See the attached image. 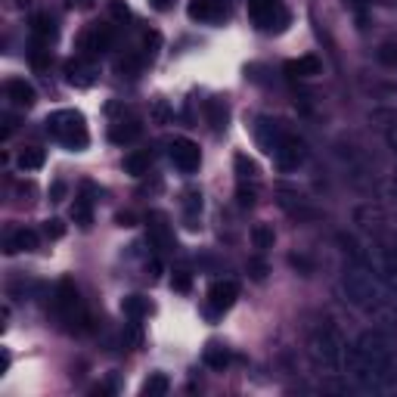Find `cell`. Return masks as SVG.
<instances>
[{
	"mask_svg": "<svg viewBox=\"0 0 397 397\" xmlns=\"http://www.w3.org/2000/svg\"><path fill=\"white\" fill-rule=\"evenodd\" d=\"M43 124H47V134L53 136L56 143H62L65 149H72V152H81V149H87V143H90L84 115H81L78 109H59V112H53V115H47Z\"/></svg>",
	"mask_w": 397,
	"mask_h": 397,
	"instance_id": "cell-1",
	"label": "cell"
},
{
	"mask_svg": "<svg viewBox=\"0 0 397 397\" xmlns=\"http://www.w3.org/2000/svg\"><path fill=\"white\" fill-rule=\"evenodd\" d=\"M53 310L62 323H65L68 332L74 329H84L87 323V314H84V304H81V295H78V285H74L72 276H62L56 283V292H53Z\"/></svg>",
	"mask_w": 397,
	"mask_h": 397,
	"instance_id": "cell-2",
	"label": "cell"
},
{
	"mask_svg": "<svg viewBox=\"0 0 397 397\" xmlns=\"http://www.w3.org/2000/svg\"><path fill=\"white\" fill-rule=\"evenodd\" d=\"M248 16L261 31H283L289 25V10L283 0H248Z\"/></svg>",
	"mask_w": 397,
	"mask_h": 397,
	"instance_id": "cell-3",
	"label": "cell"
},
{
	"mask_svg": "<svg viewBox=\"0 0 397 397\" xmlns=\"http://www.w3.org/2000/svg\"><path fill=\"white\" fill-rule=\"evenodd\" d=\"M112 43H115V31H112V25L96 22L78 37V50H81L78 56H84V59H96V56H103L105 50H112Z\"/></svg>",
	"mask_w": 397,
	"mask_h": 397,
	"instance_id": "cell-4",
	"label": "cell"
},
{
	"mask_svg": "<svg viewBox=\"0 0 397 397\" xmlns=\"http://www.w3.org/2000/svg\"><path fill=\"white\" fill-rule=\"evenodd\" d=\"M236 298H239V285H236L233 279H217V283H211V289H208V307H205L208 320L223 316L236 304Z\"/></svg>",
	"mask_w": 397,
	"mask_h": 397,
	"instance_id": "cell-5",
	"label": "cell"
},
{
	"mask_svg": "<svg viewBox=\"0 0 397 397\" xmlns=\"http://www.w3.org/2000/svg\"><path fill=\"white\" fill-rule=\"evenodd\" d=\"M171 161L174 167H177L180 174H196L198 165H202V152H198V146L192 140H186V136H177V140L171 143Z\"/></svg>",
	"mask_w": 397,
	"mask_h": 397,
	"instance_id": "cell-6",
	"label": "cell"
},
{
	"mask_svg": "<svg viewBox=\"0 0 397 397\" xmlns=\"http://www.w3.org/2000/svg\"><path fill=\"white\" fill-rule=\"evenodd\" d=\"M149 242H152V248L159 254H171L174 248V233H171V223H167L165 214H149Z\"/></svg>",
	"mask_w": 397,
	"mask_h": 397,
	"instance_id": "cell-7",
	"label": "cell"
},
{
	"mask_svg": "<svg viewBox=\"0 0 397 397\" xmlns=\"http://www.w3.org/2000/svg\"><path fill=\"white\" fill-rule=\"evenodd\" d=\"M192 22H202V25H214L227 16V3L223 0H190L186 6Z\"/></svg>",
	"mask_w": 397,
	"mask_h": 397,
	"instance_id": "cell-8",
	"label": "cell"
},
{
	"mask_svg": "<svg viewBox=\"0 0 397 397\" xmlns=\"http://www.w3.org/2000/svg\"><path fill=\"white\" fill-rule=\"evenodd\" d=\"M273 159H276V165L283 167V171H292V167H298L304 161V143L298 140V136L285 134L283 140H279L276 152H273Z\"/></svg>",
	"mask_w": 397,
	"mask_h": 397,
	"instance_id": "cell-9",
	"label": "cell"
},
{
	"mask_svg": "<svg viewBox=\"0 0 397 397\" xmlns=\"http://www.w3.org/2000/svg\"><path fill=\"white\" fill-rule=\"evenodd\" d=\"M65 78H68V84H74V87H90L93 81H96V65H93V59L74 56V59L65 62Z\"/></svg>",
	"mask_w": 397,
	"mask_h": 397,
	"instance_id": "cell-10",
	"label": "cell"
},
{
	"mask_svg": "<svg viewBox=\"0 0 397 397\" xmlns=\"http://www.w3.org/2000/svg\"><path fill=\"white\" fill-rule=\"evenodd\" d=\"M3 90H6V99H10L12 105H19V109H31V105L37 103V90L25 78H10L3 84Z\"/></svg>",
	"mask_w": 397,
	"mask_h": 397,
	"instance_id": "cell-11",
	"label": "cell"
},
{
	"mask_svg": "<svg viewBox=\"0 0 397 397\" xmlns=\"http://www.w3.org/2000/svg\"><path fill=\"white\" fill-rule=\"evenodd\" d=\"M90 196H96V186L84 183L81 186V196L74 198V205H72V221L78 223V227H90L93 223V202H96V198H90Z\"/></svg>",
	"mask_w": 397,
	"mask_h": 397,
	"instance_id": "cell-12",
	"label": "cell"
},
{
	"mask_svg": "<svg viewBox=\"0 0 397 397\" xmlns=\"http://www.w3.org/2000/svg\"><path fill=\"white\" fill-rule=\"evenodd\" d=\"M37 233L31 227H19V230H12L10 236H6V242H3V252L6 254H19V252H34L37 248Z\"/></svg>",
	"mask_w": 397,
	"mask_h": 397,
	"instance_id": "cell-13",
	"label": "cell"
},
{
	"mask_svg": "<svg viewBox=\"0 0 397 397\" xmlns=\"http://www.w3.org/2000/svg\"><path fill=\"white\" fill-rule=\"evenodd\" d=\"M320 72H323V62H320V56H314V53H304V56H298V59L285 62V74H289V78H316Z\"/></svg>",
	"mask_w": 397,
	"mask_h": 397,
	"instance_id": "cell-14",
	"label": "cell"
},
{
	"mask_svg": "<svg viewBox=\"0 0 397 397\" xmlns=\"http://www.w3.org/2000/svg\"><path fill=\"white\" fill-rule=\"evenodd\" d=\"M140 134H143V124L140 121H134V118H128V121H115L109 128V140L115 143V146H128V143H134V140H140Z\"/></svg>",
	"mask_w": 397,
	"mask_h": 397,
	"instance_id": "cell-15",
	"label": "cell"
},
{
	"mask_svg": "<svg viewBox=\"0 0 397 397\" xmlns=\"http://www.w3.org/2000/svg\"><path fill=\"white\" fill-rule=\"evenodd\" d=\"M205 118H208V124H211V130H214V134L227 130V124H230V105H227V99H208V103H205Z\"/></svg>",
	"mask_w": 397,
	"mask_h": 397,
	"instance_id": "cell-16",
	"label": "cell"
},
{
	"mask_svg": "<svg viewBox=\"0 0 397 397\" xmlns=\"http://www.w3.org/2000/svg\"><path fill=\"white\" fill-rule=\"evenodd\" d=\"M283 128H279L276 121H261L258 124V146L264 149L267 155H273L276 152V146H279V140H283Z\"/></svg>",
	"mask_w": 397,
	"mask_h": 397,
	"instance_id": "cell-17",
	"label": "cell"
},
{
	"mask_svg": "<svg viewBox=\"0 0 397 397\" xmlns=\"http://www.w3.org/2000/svg\"><path fill=\"white\" fill-rule=\"evenodd\" d=\"M56 19L47 16V12H37L34 19H31V37H34L37 43H50L56 37Z\"/></svg>",
	"mask_w": 397,
	"mask_h": 397,
	"instance_id": "cell-18",
	"label": "cell"
},
{
	"mask_svg": "<svg viewBox=\"0 0 397 397\" xmlns=\"http://www.w3.org/2000/svg\"><path fill=\"white\" fill-rule=\"evenodd\" d=\"M149 165H152V155H149L146 149H136V152H130L128 159H124V174H130V177H146Z\"/></svg>",
	"mask_w": 397,
	"mask_h": 397,
	"instance_id": "cell-19",
	"label": "cell"
},
{
	"mask_svg": "<svg viewBox=\"0 0 397 397\" xmlns=\"http://www.w3.org/2000/svg\"><path fill=\"white\" fill-rule=\"evenodd\" d=\"M202 360H205V366H208V369H227L230 351L223 345H217V341H208V345H205V351H202Z\"/></svg>",
	"mask_w": 397,
	"mask_h": 397,
	"instance_id": "cell-20",
	"label": "cell"
},
{
	"mask_svg": "<svg viewBox=\"0 0 397 397\" xmlns=\"http://www.w3.org/2000/svg\"><path fill=\"white\" fill-rule=\"evenodd\" d=\"M149 310H152V304L143 295H128L121 301V314L128 316V320H143V316H149Z\"/></svg>",
	"mask_w": 397,
	"mask_h": 397,
	"instance_id": "cell-21",
	"label": "cell"
},
{
	"mask_svg": "<svg viewBox=\"0 0 397 397\" xmlns=\"http://www.w3.org/2000/svg\"><path fill=\"white\" fill-rule=\"evenodd\" d=\"M43 161H47V152H43L41 146H25L22 152H19L16 165L22 167V171H41Z\"/></svg>",
	"mask_w": 397,
	"mask_h": 397,
	"instance_id": "cell-22",
	"label": "cell"
},
{
	"mask_svg": "<svg viewBox=\"0 0 397 397\" xmlns=\"http://www.w3.org/2000/svg\"><path fill=\"white\" fill-rule=\"evenodd\" d=\"M143 53H124V56H118L115 59V72L121 74V78H136L140 74V68H143Z\"/></svg>",
	"mask_w": 397,
	"mask_h": 397,
	"instance_id": "cell-23",
	"label": "cell"
},
{
	"mask_svg": "<svg viewBox=\"0 0 397 397\" xmlns=\"http://www.w3.org/2000/svg\"><path fill=\"white\" fill-rule=\"evenodd\" d=\"M167 391H171V382H167L165 372H152V376L143 382L140 394H143V397H165Z\"/></svg>",
	"mask_w": 397,
	"mask_h": 397,
	"instance_id": "cell-24",
	"label": "cell"
},
{
	"mask_svg": "<svg viewBox=\"0 0 397 397\" xmlns=\"http://www.w3.org/2000/svg\"><path fill=\"white\" fill-rule=\"evenodd\" d=\"M28 62H31V68L34 72H47L50 68V62H53V53H50V43H31V50H28Z\"/></svg>",
	"mask_w": 397,
	"mask_h": 397,
	"instance_id": "cell-25",
	"label": "cell"
},
{
	"mask_svg": "<svg viewBox=\"0 0 397 397\" xmlns=\"http://www.w3.org/2000/svg\"><path fill=\"white\" fill-rule=\"evenodd\" d=\"M233 167H236V180H239V183H254V180H258V167H254V161L248 159V155H236L233 159Z\"/></svg>",
	"mask_w": 397,
	"mask_h": 397,
	"instance_id": "cell-26",
	"label": "cell"
},
{
	"mask_svg": "<svg viewBox=\"0 0 397 397\" xmlns=\"http://www.w3.org/2000/svg\"><path fill=\"white\" fill-rule=\"evenodd\" d=\"M252 242L258 252H267V248H273V242H276V233H273L270 223H254L252 227Z\"/></svg>",
	"mask_w": 397,
	"mask_h": 397,
	"instance_id": "cell-27",
	"label": "cell"
},
{
	"mask_svg": "<svg viewBox=\"0 0 397 397\" xmlns=\"http://www.w3.org/2000/svg\"><path fill=\"white\" fill-rule=\"evenodd\" d=\"M174 115L171 103L167 99H152V105H149V118H152V124H167Z\"/></svg>",
	"mask_w": 397,
	"mask_h": 397,
	"instance_id": "cell-28",
	"label": "cell"
},
{
	"mask_svg": "<svg viewBox=\"0 0 397 397\" xmlns=\"http://www.w3.org/2000/svg\"><path fill=\"white\" fill-rule=\"evenodd\" d=\"M159 50H161V34L159 31H146L143 34V59H155Z\"/></svg>",
	"mask_w": 397,
	"mask_h": 397,
	"instance_id": "cell-29",
	"label": "cell"
},
{
	"mask_svg": "<svg viewBox=\"0 0 397 397\" xmlns=\"http://www.w3.org/2000/svg\"><path fill=\"white\" fill-rule=\"evenodd\" d=\"M140 341H143L140 320H130L128 326H124V345H128V347H140Z\"/></svg>",
	"mask_w": 397,
	"mask_h": 397,
	"instance_id": "cell-30",
	"label": "cell"
},
{
	"mask_svg": "<svg viewBox=\"0 0 397 397\" xmlns=\"http://www.w3.org/2000/svg\"><path fill=\"white\" fill-rule=\"evenodd\" d=\"M171 289H174V292H190V289H192V273H190V270H174Z\"/></svg>",
	"mask_w": 397,
	"mask_h": 397,
	"instance_id": "cell-31",
	"label": "cell"
},
{
	"mask_svg": "<svg viewBox=\"0 0 397 397\" xmlns=\"http://www.w3.org/2000/svg\"><path fill=\"white\" fill-rule=\"evenodd\" d=\"M186 217H190V221H192V217H196L198 214V211H202V192H196V190H186Z\"/></svg>",
	"mask_w": 397,
	"mask_h": 397,
	"instance_id": "cell-32",
	"label": "cell"
},
{
	"mask_svg": "<svg viewBox=\"0 0 397 397\" xmlns=\"http://www.w3.org/2000/svg\"><path fill=\"white\" fill-rule=\"evenodd\" d=\"M43 233H47V239H62L65 236V223L50 217V221H43Z\"/></svg>",
	"mask_w": 397,
	"mask_h": 397,
	"instance_id": "cell-33",
	"label": "cell"
},
{
	"mask_svg": "<svg viewBox=\"0 0 397 397\" xmlns=\"http://www.w3.org/2000/svg\"><path fill=\"white\" fill-rule=\"evenodd\" d=\"M109 12H112V19H118V22H128L130 19V6L124 3V0H109Z\"/></svg>",
	"mask_w": 397,
	"mask_h": 397,
	"instance_id": "cell-34",
	"label": "cell"
},
{
	"mask_svg": "<svg viewBox=\"0 0 397 397\" xmlns=\"http://www.w3.org/2000/svg\"><path fill=\"white\" fill-rule=\"evenodd\" d=\"M378 62H385V65H397V47L394 43H382V47H378Z\"/></svg>",
	"mask_w": 397,
	"mask_h": 397,
	"instance_id": "cell-35",
	"label": "cell"
},
{
	"mask_svg": "<svg viewBox=\"0 0 397 397\" xmlns=\"http://www.w3.org/2000/svg\"><path fill=\"white\" fill-rule=\"evenodd\" d=\"M236 196H239V205H242V208H252V205H254V190H248V183H239Z\"/></svg>",
	"mask_w": 397,
	"mask_h": 397,
	"instance_id": "cell-36",
	"label": "cell"
},
{
	"mask_svg": "<svg viewBox=\"0 0 397 397\" xmlns=\"http://www.w3.org/2000/svg\"><path fill=\"white\" fill-rule=\"evenodd\" d=\"M115 223H118V227H136V214H134V211H118Z\"/></svg>",
	"mask_w": 397,
	"mask_h": 397,
	"instance_id": "cell-37",
	"label": "cell"
},
{
	"mask_svg": "<svg viewBox=\"0 0 397 397\" xmlns=\"http://www.w3.org/2000/svg\"><path fill=\"white\" fill-rule=\"evenodd\" d=\"M62 198H65V183L53 180V186H50V202H62Z\"/></svg>",
	"mask_w": 397,
	"mask_h": 397,
	"instance_id": "cell-38",
	"label": "cell"
},
{
	"mask_svg": "<svg viewBox=\"0 0 397 397\" xmlns=\"http://www.w3.org/2000/svg\"><path fill=\"white\" fill-rule=\"evenodd\" d=\"M248 273H252L254 279H264L267 276V264H264V261H248Z\"/></svg>",
	"mask_w": 397,
	"mask_h": 397,
	"instance_id": "cell-39",
	"label": "cell"
},
{
	"mask_svg": "<svg viewBox=\"0 0 397 397\" xmlns=\"http://www.w3.org/2000/svg\"><path fill=\"white\" fill-rule=\"evenodd\" d=\"M345 3L351 6L354 12H357V19H360V22H366V19H363V10H366V3H369V0H345Z\"/></svg>",
	"mask_w": 397,
	"mask_h": 397,
	"instance_id": "cell-40",
	"label": "cell"
},
{
	"mask_svg": "<svg viewBox=\"0 0 397 397\" xmlns=\"http://www.w3.org/2000/svg\"><path fill=\"white\" fill-rule=\"evenodd\" d=\"M152 3V10H159V12H167L174 6V0H149Z\"/></svg>",
	"mask_w": 397,
	"mask_h": 397,
	"instance_id": "cell-41",
	"label": "cell"
},
{
	"mask_svg": "<svg viewBox=\"0 0 397 397\" xmlns=\"http://www.w3.org/2000/svg\"><path fill=\"white\" fill-rule=\"evenodd\" d=\"M159 270H161V261H159V258H152V261H149V276L155 279V276H159Z\"/></svg>",
	"mask_w": 397,
	"mask_h": 397,
	"instance_id": "cell-42",
	"label": "cell"
},
{
	"mask_svg": "<svg viewBox=\"0 0 397 397\" xmlns=\"http://www.w3.org/2000/svg\"><path fill=\"white\" fill-rule=\"evenodd\" d=\"M72 3H78V6H90L93 0H72Z\"/></svg>",
	"mask_w": 397,
	"mask_h": 397,
	"instance_id": "cell-43",
	"label": "cell"
},
{
	"mask_svg": "<svg viewBox=\"0 0 397 397\" xmlns=\"http://www.w3.org/2000/svg\"><path fill=\"white\" fill-rule=\"evenodd\" d=\"M31 3V0H16V6H19V10H22V6H28Z\"/></svg>",
	"mask_w": 397,
	"mask_h": 397,
	"instance_id": "cell-44",
	"label": "cell"
}]
</instances>
